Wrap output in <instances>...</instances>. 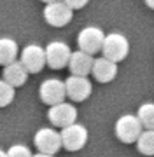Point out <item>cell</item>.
Listing matches in <instances>:
<instances>
[{
  "label": "cell",
  "mask_w": 154,
  "mask_h": 157,
  "mask_svg": "<svg viewBox=\"0 0 154 157\" xmlns=\"http://www.w3.org/2000/svg\"><path fill=\"white\" fill-rule=\"evenodd\" d=\"M91 73H93V77L97 78L98 82H102V84L112 82L117 77V63L112 61V59H109V58H105V56L95 58Z\"/></svg>",
  "instance_id": "7c38bea8"
},
{
  "label": "cell",
  "mask_w": 154,
  "mask_h": 157,
  "mask_svg": "<svg viewBox=\"0 0 154 157\" xmlns=\"http://www.w3.org/2000/svg\"><path fill=\"white\" fill-rule=\"evenodd\" d=\"M34 157H56V155H53V154H42V152H37V154H34Z\"/></svg>",
  "instance_id": "44dd1931"
},
{
  "label": "cell",
  "mask_w": 154,
  "mask_h": 157,
  "mask_svg": "<svg viewBox=\"0 0 154 157\" xmlns=\"http://www.w3.org/2000/svg\"><path fill=\"white\" fill-rule=\"evenodd\" d=\"M39 96L42 103L46 105H56L60 101H65L67 98V91H65V80H60L56 77L46 78L39 87Z\"/></svg>",
  "instance_id": "30bf717a"
},
{
  "label": "cell",
  "mask_w": 154,
  "mask_h": 157,
  "mask_svg": "<svg viewBox=\"0 0 154 157\" xmlns=\"http://www.w3.org/2000/svg\"><path fill=\"white\" fill-rule=\"evenodd\" d=\"M65 91H67V98H70L75 103L86 101L93 93L91 80L82 75H72L65 78Z\"/></svg>",
  "instance_id": "9c48e42d"
},
{
  "label": "cell",
  "mask_w": 154,
  "mask_h": 157,
  "mask_svg": "<svg viewBox=\"0 0 154 157\" xmlns=\"http://www.w3.org/2000/svg\"><path fill=\"white\" fill-rule=\"evenodd\" d=\"M16 98V87H12L11 84H7L6 80H0V108L11 105Z\"/></svg>",
  "instance_id": "ac0fdd59"
},
{
  "label": "cell",
  "mask_w": 154,
  "mask_h": 157,
  "mask_svg": "<svg viewBox=\"0 0 154 157\" xmlns=\"http://www.w3.org/2000/svg\"><path fill=\"white\" fill-rule=\"evenodd\" d=\"M63 2H65L72 11H79V9H82V7L88 6L89 0H63Z\"/></svg>",
  "instance_id": "ffe728a7"
},
{
  "label": "cell",
  "mask_w": 154,
  "mask_h": 157,
  "mask_svg": "<svg viewBox=\"0 0 154 157\" xmlns=\"http://www.w3.org/2000/svg\"><path fill=\"white\" fill-rule=\"evenodd\" d=\"M144 2H145V6H147L149 9H152L154 11V0H144Z\"/></svg>",
  "instance_id": "7402d4cb"
},
{
  "label": "cell",
  "mask_w": 154,
  "mask_h": 157,
  "mask_svg": "<svg viewBox=\"0 0 154 157\" xmlns=\"http://www.w3.org/2000/svg\"><path fill=\"white\" fill-rule=\"evenodd\" d=\"M34 143L39 152H42V154H53L54 155L61 148V135L53 126L40 128L34 135Z\"/></svg>",
  "instance_id": "277c9868"
},
{
  "label": "cell",
  "mask_w": 154,
  "mask_h": 157,
  "mask_svg": "<svg viewBox=\"0 0 154 157\" xmlns=\"http://www.w3.org/2000/svg\"><path fill=\"white\" fill-rule=\"evenodd\" d=\"M135 143L142 155H154V129H144Z\"/></svg>",
  "instance_id": "2e32d148"
},
{
  "label": "cell",
  "mask_w": 154,
  "mask_h": 157,
  "mask_svg": "<svg viewBox=\"0 0 154 157\" xmlns=\"http://www.w3.org/2000/svg\"><path fill=\"white\" fill-rule=\"evenodd\" d=\"M44 21L51 26H56V28H61L65 25H69L74 17V11L70 9L63 0H56V2H49L44 7Z\"/></svg>",
  "instance_id": "5b68a950"
},
{
  "label": "cell",
  "mask_w": 154,
  "mask_h": 157,
  "mask_svg": "<svg viewBox=\"0 0 154 157\" xmlns=\"http://www.w3.org/2000/svg\"><path fill=\"white\" fill-rule=\"evenodd\" d=\"M60 135H61V147L69 152H79L88 143V129L79 122L61 128Z\"/></svg>",
  "instance_id": "3957f363"
},
{
  "label": "cell",
  "mask_w": 154,
  "mask_h": 157,
  "mask_svg": "<svg viewBox=\"0 0 154 157\" xmlns=\"http://www.w3.org/2000/svg\"><path fill=\"white\" fill-rule=\"evenodd\" d=\"M142 131H144L142 122L133 113L121 115L114 124V133L117 136V140L123 141V143H135Z\"/></svg>",
  "instance_id": "6da1fadb"
},
{
  "label": "cell",
  "mask_w": 154,
  "mask_h": 157,
  "mask_svg": "<svg viewBox=\"0 0 154 157\" xmlns=\"http://www.w3.org/2000/svg\"><path fill=\"white\" fill-rule=\"evenodd\" d=\"M44 4H49V2H56V0H42Z\"/></svg>",
  "instance_id": "cb8c5ba5"
},
{
  "label": "cell",
  "mask_w": 154,
  "mask_h": 157,
  "mask_svg": "<svg viewBox=\"0 0 154 157\" xmlns=\"http://www.w3.org/2000/svg\"><path fill=\"white\" fill-rule=\"evenodd\" d=\"M103 39H105V33L98 26H86L77 35V45L81 51L95 56L97 52H102Z\"/></svg>",
  "instance_id": "ba28073f"
},
{
  "label": "cell",
  "mask_w": 154,
  "mask_h": 157,
  "mask_svg": "<svg viewBox=\"0 0 154 157\" xmlns=\"http://www.w3.org/2000/svg\"><path fill=\"white\" fill-rule=\"evenodd\" d=\"M7 157H34V152L23 143H16L7 148Z\"/></svg>",
  "instance_id": "d6986e66"
},
{
  "label": "cell",
  "mask_w": 154,
  "mask_h": 157,
  "mask_svg": "<svg viewBox=\"0 0 154 157\" xmlns=\"http://www.w3.org/2000/svg\"><path fill=\"white\" fill-rule=\"evenodd\" d=\"M2 77L12 87H21L28 80V70L23 67V63L19 61V59H16V61H12V63H9V65L4 67Z\"/></svg>",
  "instance_id": "5bb4252c"
},
{
  "label": "cell",
  "mask_w": 154,
  "mask_h": 157,
  "mask_svg": "<svg viewBox=\"0 0 154 157\" xmlns=\"http://www.w3.org/2000/svg\"><path fill=\"white\" fill-rule=\"evenodd\" d=\"M23 67L28 70V73H39L46 67V49L39 44H28L21 51Z\"/></svg>",
  "instance_id": "8fae6325"
},
{
  "label": "cell",
  "mask_w": 154,
  "mask_h": 157,
  "mask_svg": "<svg viewBox=\"0 0 154 157\" xmlns=\"http://www.w3.org/2000/svg\"><path fill=\"white\" fill-rule=\"evenodd\" d=\"M18 56H19V47L16 40L11 37H0V65L6 67L16 61Z\"/></svg>",
  "instance_id": "9a60e30c"
},
{
  "label": "cell",
  "mask_w": 154,
  "mask_h": 157,
  "mask_svg": "<svg viewBox=\"0 0 154 157\" xmlns=\"http://www.w3.org/2000/svg\"><path fill=\"white\" fill-rule=\"evenodd\" d=\"M46 49V65L53 70H61L69 67V59L72 56V49L69 44L61 40H54L44 47Z\"/></svg>",
  "instance_id": "52a82bcc"
},
{
  "label": "cell",
  "mask_w": 154,
  "mask_h": 157,
  "mask_svg": "<svg viewBox=\"0 0 154 157\" xmlns=\"http://www.w3.org/2000/svg\"><path fill=\"white\" fill-rule=\"evenodd\" d=\"M0 157H7V152L2 150V148H0Z\"/></svg>",
  "instance_id": "603a6c76"
},
{
  "label": "cell",
  "mask_w": 154,
  "mask_h": 157,
  "mask_svg": "<svg viewBox=\"0 0 154 157\" xmlns=\"http://www.w3.org/2000/svg\"><path fill=\"white\" fill-rule=\"evenodd\" d=\"M93 61L95 58L91 54H88L84 51H72V56L69 59V68H70V73L72 75H82V77H88L91 73V68H93Z\"/></svg>",
  "instance_id": "4fadbf2b"
},
{
  "label": "cell",
  "mask_w": 154,
  "mask_h": 157,
  "mask_svg": "<svg viewBox=\"0 0 154 157\" xmlns=\"http://www.w3.org/2000/svg\"><path fill=\"white\" fill-rule=\"evenodd\" d=\"M128 52H130V42L123 33L112 32V33L105 35L102 45V54L105 58H109L116 63H121L126 59Z\"/></svg>",
  "instance_id": "7a4b0ae2"
},
{
  "label": "cell",
  "mask_w": 154,
  "mask_h": 157,
  "mask_svg": "<svg viewBox=\"0 0 154 157\" xmlns=\"http://www.w3.org/2000/svg\"><path fill=\"white\" fill-rule=\"evenodd\" d=\"M47 119H49V122H51L53 128L61 129L65 126H70V124L77 122V108L74 107V103L60 101L56 105H51L49 107Z\"/></svg>",
  "instance_id": "8992f818"
},
{
  "label": "cell",
  "mask_w": 154,
  "mask_h": 157,
  "mask_svg": "<svg viewBox=\"0 0 154 157\" xmlns=\"http://www.w3.org/2000/svg\"><path fill=\"white\" fill-rule=\"evenodd\" d=\"M137 117L144 129H154V103H144L137 110Z\"/></svg>",
  "instance_id": "e0dca14e"
}]
</instances>
